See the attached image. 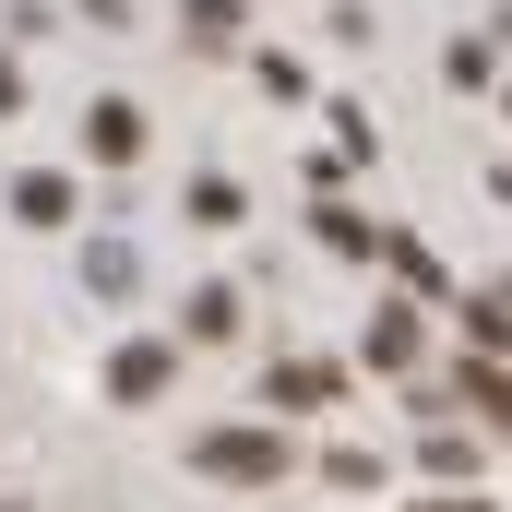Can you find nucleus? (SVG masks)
<instances>
[{"instance_id": "1", "label": "nucleus", "mask_w": 512, "mask_h": 512, "mask_svg": "<svg viewBox=\"0 0 512 512\" xmlns=\"http://www.w3.org/2000/svg\"><path fill=\"white\" fill-rule=\"evenodd\" d=\"M191 465L227 477V489H274V477H286V429H203Z\"/></svg>"}, {"instance_id": "2", "label": "nucleus", "mask_w": 512, "mask_h": 512, "mask_svg": "<svg viewBox=\"0 0 512 512\" xmlns=\"http://www.w3.org/2000/svg\"><path fill=\"white\" fill-rule=\"evenodd\" d=\"M167 382H179V346L167 334H131L120 358H108V405H155Z\"/></svg>"}, {"instance_id": "3", "label": "nucleus", "mask_w": 512, "mask_h": 512, "mask_svg": "<svg viewBox=\"0 0 512 512\" xmlns=\"http://www.w3.org/2000/svg\"><path fill=\"white\" fill-rule=\"evenodd\" d=\"M334 393H346L334 358H274V370H262V405H286V417H310V405H334Z\"/></svg>"}, {"instance_id": "4", "label": "nucleus", "mask_w": 512, "mask_h": 512, "mask_svg": "<svg viewBox=\"0 0 512 512\" xmlns=\"http://www.w3.org/2000/svg\"><path fill=\"white\" fill-rule=\"evenodd\" d=\"M441 405H477L489 441H512V370H501V358H465V370L441 382Z\"/></svg>"}, {"instance_id": "5", "label": "nucleus", "mask_w": 512, "mask_h": 512, "mask_svg": "<svg viewBox=\"0 0 512 512\" xmlns=\"http://www.w3.org/2000/svg\"><path fill=\"white\" fill-rule=\"evenodd\" d=\"M84 155H96V167H131V155H143V108H131V96H96V108H84Z\"/></svg>"}, {"instance_id": "6", "label": "nucleus", "mask_w": 512, "mask_h": 512, "mask_svg": "<svg viewBox=\"0 0 512 512\" xmlns=\"http://www.w3.org/2000/svg\"><path fill=\"white\" fill-rule=\"evenodd\" d=\"M370 370H393V382L417 370V310H405V298H382V310H370Z\"/></svg>"}, {"instance_id": "7", "label": "nucleus", "mask_w": 512, "mask_h": 512, "mask_svg": "<svg viewBox=\"0 0 512 512\" xmlns=\"http://www.w3.org/2000/svg\"><path fill=\"white\" fill-rule=\"evenodd\" d=\"M12 215H24V227H72V179H60V167H24V179H12Z\"/></svg>"}, {"instance_id": "8", "label": "nucleus", "mask_w": 512, "mask_h": 512, "mask_svg": "<svg viewBox=\"0 0 512 512\" xmlns=\"http://www.w3.org/2000/svg\"><path fill=\"white\" fill-rule=\"evenodd\" d=\"M453 322H465V358H501L512 346V298L489 286V298H453Z\"/></svg>"}, {"instance_id": "9", "label": "nucleus", "mask_w": 512, "mask_h": 512, "mask_svg": "<svg viewBox=\"0 0 512 512\" xmlns=\"http://www.w3.org/2000/svg\"><path fill=\"white\" fill-rule=\"evenodd\" d=\"M417 465H429V477H465V465H477V429H465V417H429V429H417Z\"/></svg>"}, {"instance_id": "10", "label": "nucleus", "mask_w": 512, "mask_h": 512, "mask_svg": "<svg viewBox=\"0 0 512 512\" xmlns=\"http://www.w3.org/2000/svg\"><path fill=\"white\" fill-rule=\"evenodd\" d=\"M310 227H322V251H346V262H370V251H382V227H370L358 203H322Z\"/></svg>"}, {"instance_id": "11", "label": "nucleus", "mask_w": 512, "mask_h": 512, "mask_svg": "<svg viewBox=\"0 0 512 512\" xmlns=\"http://www.w3.org/2000/svg\"><path fill=\"white\" fill-rule=\"evenodd\" d=\"M179 322H191L203 346H227V334H239V286H191V310H179Z\"/></svg>"}, {"instance_id": "12", "label": "nucleus", "mask_w": 512, "mask_h": 512, "mask_svg": "<svg viewBox=\"0 0 512 512\" xmlns=\"http://www.w3.org/2000/svg\"><path fill=\"white\" fill-rule=\"evenodd\" d=\"M131 274H143L131 239H96V251H84V286H96V298H131Z\"/></svg>"}, {"instance_id": "13", "label": "nucleus", "mask_w": 512, "mask_h": 512, "mask_svg": "<svg viewBox=\"0 0 512 512\" xmlns=\"http://www.w3.org/2000/svg\"><path fill=\"white\" fill-rule=\"evenodd\" d=\"M179 24H191V48H239V0H179Z\"/></svg>"}, {"instance_id": "14", "label": "nucleus", "mask_w": 512, "mask_h": 512, "mask_svg": "<svg viewBox=\"0 0 512 512\" xmlns=\"http://www.w3.org/2000/svg\"><path fill=\"white\" fill-rule=\"evenodd\" d=\"M179 215H191V227H239V179H191Z\"/></svg>"}, {"instance_id": "15", "label": "nucleus", "mask_w": 512, "mask_h": 512, "mask_svg": "<svg viewBox=\"0 0 512 512\" xmlns=\"http://www.w3.org/2000/svg\"><path fill=\"white\" fill-rule=\"evenodd\" d=\"M382 262L417 286V298H441V262H429V239H382Z\"/></svg>"}, {"instance_id": "16", "label": "nucleus", "mask_w": 512, "mask_h": 512, "mask_svg": "<svg viewBox=\"0 0 512 512\" xmlns=\"http://www.w3.org/2000/svg\"><path fill=\"white\" fill-rule=\"evenodd\" d=\"M417 512H489V501H465V489H441V501H417Z\"/></svg>"}, {"instance_id": "17", "label": "nucleus", "mask_w": 512, "mask_h": 512, "mask_svg": "<svg viewBox=\"0 0 512 512\" xmlns=\"http://www.w3.org/2000/svg\"><path fill=\"white\" fill-rule=\"evenodd\" d=\"M0 108H12V60H0Z\"/></svg>"}, {"instance_id": "18", "label": "nucleus", "mask_w": 512, "mask_h": 512, "mask_svg": "<svg viewBox=\"0 0 512 512\" xmlns=\"http://www.w3.org/2000/svg\"><path fill=\"white\" fill-rule=\"evenodd\" d=\"M501 108H512V96H501Z\"/></svg>"}]
</instances>
